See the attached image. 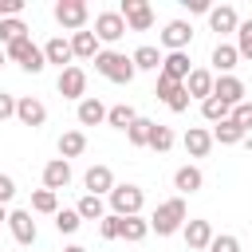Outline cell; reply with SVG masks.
Returning a JSON list of instances; mask_svg holds the SVG:
<instances>
[{
    "label": "cell",
    "mask_w": 252,
    "mask_h": 252,
    "mask_svg": "<svg viewBox=\"0 0 252 252\" xmlns=\"http://www.w3.org/2000/svg\"><path fill=\"white\" fill-rule=\"evenodd\" d=\"M185 197H169V201H161L158 209H154V217H150V232H158V236H173V232H181L185 228Z\"/></svg>",
    "instance_id": "6da1fadb"
},
{
    "label": "cell",
    "mask_w": 252,
    "mask_h": 252,
    "mask_svg": "<svg viewBox=\"0 0 252 252\" xmlns=\"http://www.w3.org/2000/svg\"><path fill=\"white\" fill-rule=\"evenodd\" d=\"M94 71L102 75V79H110V83H130L138 71H134V59L130 55H122V51H98L94 55Z\"/></svg>",
    "instance_id": "7a4b0ae2"
},
{
    "label": "cell",
    "mask_w": 252,
    "mask_h": 252,
    "mask_svg": "<svg viewBox=\"0 0 252 252\" xmlns=\"http://www.w3.org/2000/svg\"><path fill=\"white\" fill-rule=\"evenodd\" d=\"M106 201H110V213H114V217H142L146 193H142L138 185H114Z\"/></svg>",
    "instance_id": "3957f363"
},
{
    "label": "cell",
    "mask_w": 252,
    "mask_h": 252,
    "mask_svg": "<svg viewBox=\"0 0 252 252\" xmlns=\"http://www.w3.org/2000/svg\"><path fill=\"white\" fill-rule=\"evenodd\" d=\"M8 51V59H16L28 75H39L43 67H47V59H43V47H35L32 43V35H24V39H16L12 47H4Z\"/></svg>",
    "instance_id": "277c9868"
},
{
    "label": "cell",
    "mask_w": 252,
    "mask_h": 252,
    "mask_svg": "<svg viewBox=\"0 0 252 252\" xmlns=\"http://www.w3.org/2000/svg\"><path fill=\"white\" fill-rule=\"evenodd\" d=\"M87 16H91V12H87L83 0H59V4H55V20H59V28H71V35L87 28Z\"/></svg>",
    "instance_id": "5b68a950"
},
{
    "label": "cell",
    "mask_w": 252,
    "mask_h": 252,
    "mask_svg": "<svg viewBox=\"0 0 252 252\" xmlns=\"http://www.w3.org/2000/svg\"><path fill=\"white\" fill-rule=\"evenodd\" d=\"M122 20H126V28L130 32H150L154 28V8L146 4V0H122Z\"/></svg>",
    "instance_id": "8992f818"
},
{
    "label": "cell",
    "mask_w": 252,
    "mask_h": 252,
    "mask_svg": "<svg viewBox=\"0 0 252 252\" xmlns=\"http://www.w3.org/2000/svg\"><path fill=\"white\" fill-rule=\"evenodd\" d=\"M126 32H130V28H126V20H122V12H98V16H94V35H98V43H118Z\"/></svg>",
    "instance_id": "52a82bcc"
},
{
    "label": "cell",
    "mask_w": 252,
    "mask_h": 252,
    "mask_svg": "<svg viewBox=\"0 0 252 252\" xmlns=\"http://www.w3.org/2000/svg\"><path fill=\"white\" fill-rule=\"evenodd\" d=\"M55 87H59V94H63V98H79V102H83V98H87V71L71 63L67 71H59Z\"/></svg>",
    "instance_id": "ba28073f"
},
{
    "label": "cell",
    "mask_w": 252,
    "mask_h": 252,
    "mask_svg": "<svg viewBox=\"0 0 252 252\" xmlns=\"http://www.w3.org/2000/svg\"><path fill=\"white\" fill-rule=\"evenodd\" d=\"M189 43H193V24L169 20V24L161 28V47H165V51H185Z\"/></svg>",
    "instance_id": "9c48e42d"
},
{
    "label": "cell",
    "mask_w": 252,
    "mask_h": 252,
    "mask_svg": "<svg viewBox=\"0 0 252 252\" xmlns=\"http://www.w3.org/2000/svg\"><path fill=\"white\" fill-rule=\"evenodd\" d=\"M16 118L24 122V126H32V130H39L43 122H47V106L35 98V94H24V98H16Z\"/></svg>",
    "instance_id": "30bf717a"
},
{
    "label": "cell",
    "mask_w": 252,
    "mask_h": 252,
    "mask_svg": "<svg viewBox=\"0 0 252 252\" xmlns=\"http://www.w3.org/2000/svg\"><path fill=\"white\" fill-rule=\"evenodd\" d=\"M213 98H220L224 106H240V102H244V83H240L236 75H217Z\"/></svg>",
    "instance_id": "8fae6325"
},
{
    "label": "cell",
    "mask_w": 252,
    "mask_h": 252,
    "mask_svg": "<svg viewBox=\"0 0 252 252\" xmlns=\"http://www.w3.org/2000/svg\"><path fill=\"white\" fill-rule=\"evenodd\" d=\"M8 228H12V236H16V244H35V220H32V209H12V217H8Z\"/></svg>",
    "instance_id": "7c38bea8"
},
{
    "label": "cell",
    "mask_w": 252,
    "mask_h": 252,
    "mask_svg": "<svg viewBox=\"0 0 252 252\" xmlns=\"http://www.w3.org/2000/svg\"><path fill=\"white\" fill-rule=\"evenodd\" d=\"M185 244H189V252H209V244H213V224L209 220H185Z\"/></svg>",
    "instance_id": "4fadbf2b"
},
{
    "label": "cell",
    "mask_w": 252,
    "mask_h": 252,
    "mask_svg": "<svg viewBox=\"0 0 252 252\" xmlns=\"http://www.w3.org/2000/svg\"><path fill=\"white\" fill-rule=\"evenodd\" d=\"M67 185H71V161H63V158H51V161L43 165V189L59 193V189H67Z\"/></svg>",
    "instance_id": "5bb4252c"
},
{
    "label": "cell",
    "mask_w": 252,
    "mask_h": 252,
    "mask_svg": "<svg viewBox=\"0 0 252 252\" xmlns=\"http://www.w3.org/2000/svg\"><path fill=\"white\" fill-rule=\"evenodd\" d=\"M83 185H87V193H94V197H110V189H114L110 165H91V169L83 173Z\"/></svg>",
    "instance_id": "9a60e30c"
},
{
    "label": "cell",
    "mask_w": 252,
    "mask_h": 252,
    "mask_svg": "<svg viewBox=\"0 0 252 252\" xmlns=\"http://www.w3.org/2000/svg\"><path fill=\"white\" fill-rule=\"evenodd\" d=\"M213 83H217V75L213 71H205V67H193L189 71V79H185V91H189V98H213Z\"/></svg>",
    "instance_id": "2e32d148"
},
{
    "label": "cell",
    "mask_w": 252,
    "mask_h": 252,
    "mask_svg": "<svg viewBox=\"0 0 252 252\" xmlns=\"http://www.w3.org/2000/svg\"><path fill=\"white\" fill-rule=\"evenodd\" d=\"M43 59H47V63H59V71H67V67H71V59H75V51H71V39H63V35H51V39L43 43Z\"/></svg>",
    "instance_id": "e0dca14e"
},
{
    "label": "cell",
    "mask_w": 252,
    "mask_h": 252,
    "mask_svg": "<svg viewBox=\"0 0 252 252\" xmlns=\"http://www.w3.org/2000/svg\"><path fill=\"white\" fill-rule=\"evenodd\" d=\"M189 71H193V67H189V55H185V51H165L158 75H165V79H173V83H185Z\"/></svg>",
    "instance_id": "ac0fdd59"
},
{
    "label": "cell",
    "mask_w": 252,
    "mask_h": 252,
    "mask_svg": "<svg viewBox=\"0 0 252 252\" xmlns=\"http://www.w3.org/2000/svg\"><path fill=\"white\" fill-rule=\"evenodd\" d=\"M209 28L213 32H236L240 28V16H236V8L232 4H217V8H209Z\"/></svg>",
    "instance_id": "d6986e66"
},
{
    "label": "cell",
    "mask_w": 252,
    "mask_h": 252,
    "mask_svg": "<svg viewBox=\"0 0 252 252\" xmlns=\"http://www.w3.org/2000/svg\"><path fill=\"white\" fill-rule=\"evenodd\" d=\"M181 142H185L189 158H205V154L213 150V130H205V126H189Z\"/></svg>",
    "instance_id": "ffe728a7"
},
{
    "label": "cell",
    "mask_w": 252,
    "mask_h": 252,
    "mask_svg": "<svg viewBox=\"0 0 252 252\" xmlns=\"http://www.w3.org/2000/svg\"><path fill=\"white\" fill-rule=\"evenodd\" d=\"M75 118H79V126H98V122H106V106H102L94 94H87V98L79 102Z\"/></svg>",
    "instance_id": "44dd1931"
},
{
    "label": "cell",
    "mask_w": 252,
    "mask_h": 252,
    "mask_svg": "<svg viewBox=\"0 0 252 252\" xmlns=\"http://www.w3.org/2000/svg\"><path fill=\"white\" fill-rule=\"evenodd\" d=\"M201 185H205V173H201L197 165H181V169L173 173V189H177L181 197H185V193H197Z\"/></svg>",
    "instance_id": "7402d4cb"
},
{
    "label": "cell",
    "mask_w": 252,
    "mask_h": 252,
    "mask_svg": "<svg viewBox=\"0 0 252 252\" xmlns=\"http://www.w3.org/2000/svg\"><path fill=\"white\" fill-rule=\"evenodd\" d=\"M236 63H240L236 43H217V47H213V67H217V75H232Z\"/></svg>",
    "instance_id": "603a6c76"
},
{
    "label": "cell",
    "mask_w": 252,
    "mask_h": 252,
    "mask_svg": "<svg viewBox=\"0 0 252 252\" xmlns=\"http://www.w3.org/2000/svg\"><path fill=\"white\" fill-rule=\"evenodd\" d=\"M213 142H220V146H240V142H248V134L232 122V114L224 118V122H217L213 126Z\"/></svg>",
    "instance_id": "cb8c5ba5"
},
{
    "label": "cell",
    "mask_w": 252,
    "mask_h": 252,
    "mask_svg": "<svg viewBox=\"0 0 252 252\" xmlns=\"http://www.w3.org/2000/svg\"><path fill=\"white\" fill-rule=\"evenodd\" d=\"M130 59H134V71H161V59H165V55H161L154 43H142Z\"/></svg>",
    "instance_id": "d4e9b609"
},
{
    "label": "cell",
    "mask_w": 252,
    "mask_h": 252,
    "mask_svg": "<svg viewBox=\"0 0 252 252\" xmlns=\"http://www.w3.org/2000/svg\"><path fill=\"white\" fill-rule=\"evenodd\" d=\"M83 150H87V134H83V130H67V134H59V158H63V161L79 158Z\"/></svg>",
    "instance_id": "484cf974"
},
{
    "label": "cell",
    "mask_w": 252,
    "mask_h": 252,
    "mask_svg": "<svg viewBox=\"0 0 252 252\" xmlns=\"http://www.w3.org/2000/svg\"><path fill=\"white\" fill-rule=\"evenodd\" d=\"M71 51H75V59H94L98 55V35L94 32H75L71 35Z\"/></svg>",
    "instance_id": "4316f807"
},
{
    "label": "cell",
    "mask_w": 252,
    "mask_h": 252,
    "mask_svg": "<svg viewBox=\"0 0 252 252\" xmlns=\"http://www.w3.org/2000/svg\"><path fill=\"white\" fill-rule=\"evenodd\" d=\"M106 122H110L114 130H130V126L138 122V110H134L130 102H118V106H110V110H106Z\"/></svg>",
    "instance_id": "83f0119b"
},
{
    "label": "cell",
    "mask_w": 252,
    "mask_h": 252,
    "mask_svg": "<svg viewBox=\"0 0 252 252\" xmlns=\"http://www.w3.org/2000/svg\"><path fill=\"white\" fill-rule=\"evenodd\" d=\"M75 209H79L83 220H102V217H106V205H102V197H94V193H83Z\"/></svg>",
    "instance_id": "f1b7e54d"
},
{
    "label": "cell",
    "mask_w": 252,
    "mask_h": 252,
    "mask_svg": "<svg viewBox=\"0 0 252 252\" xmlns=\"http://www.w3.org/2000/svg\"><path fill=\"white\" fill-rule=\"evenodd\" d=\"M146 236H150V220H142V217H122V240L138 244V240H146Z\"/></svg>",
    "instance_id": "f546056e"
},
{
    "label": "cell",
    "mask_w": 252,
    "mask_h": 252,
    "mask_svg": "<svg viewBox=\"0 0 252 252\" xmlns=\"http://www.w3.org/2000/svg\"><path fill=\"white\" fill-rule=\"evenodd\" d=\"M24 35H28V24H24L20 16H16V20H0V43H4V47H12V43L24 39Z\"/></svg>",
    "instance_id": "4dcf8cb0"
},
{
    "label": "cell",
    "mask_w": 252,
    "mask_h": 252,
    "mask_svg": "<svg viewBox=\"0 0 252 252\" xmlns=\"http://www.w3.org/2000/svg\"><path fill=\"white\" fill-rule=\"evenodd\" d=\"M201 114H205V122L217 126V122H224V118L232 114V106H224L220 98H205V102H201Z\"/></svg>",
    "instance_id": "1f68e13d"
},
{
    "label": "cell",
    "mask_w": 252,
    "mask_h": 252,
    "mask_svg": "<svg viewBox=\"0 0 252 252\" xmlns=\"http://www.w3.org/2000/svg\"><path fill=\"white\" fill-rule=\"evenodd\" d=\"M150 150H158V154L173 150V130L161 126V122H154V130H150Z\"/></svg>",
    "instance_id": "d6a6232c"
},
{
    "label": "cell",
    "mask_w": 252,
    "mask_h": 252,
    "mask_svg": "<svg viewBox=\"0 0 252 252\" xmlns=\"http://www.w3.org/2000/svg\"><path fill=\"white\" fill-rule=\"evenodd\" d=\"M32 213H59V197L51 189H35L32 193Z\"/></svg>",
    "instance_id": "836d02e7"
},
{
    "label": "cell",
    "mask_w": 252,
    "mask_h": 252,
    "mask_svg": "<svg viewBox=\"0 0 252 252\" xmlns=\"http://www.w3.org/2000/svg\"><path fill=\"white\" fill-rule=\"evenodd\" d=\"M79 224H83L79 209H59V213H55V228H59V232L71 236V232H79Z\"/></svg>",
    "instance_id": "e575fe53"
},
{
    "label": "cell",
    "mask_w": 252,
    "mask_h": 252,
    "mask_svg": "<svg viewBox=\"0 0 252 252\" xmlns=\"http://www.w3.org/2000/svg\"><path fill=\"white\" fill-rule=\"evenodd\" d=\"M150 130H154V122H150V118H138V122L126 130L130 146H150Z\"/></svg>",
    "instance_id": "d590c367"
},
{
    "label": "cell",
    "mask_w": 252,
    "mask_h": 252,
    "mask_svg": "<svg viewBox=\"0 0 252 252\" xmlns=\"http://www.w3.org/2000/svg\"><path fill=\"white\" fill-rule=\"evenodd\" d=\"M236 51H240V59H252V20H244L236 28Z\"/></svg>",
    "instance_id": "8d00e7d4"
},
{
    "label": "cell",
    "mask_w": 252,
    "mask_h": 252,
    "mask_svg": "<svg viewBox=\"0 0 252 252\" xmlns=\"http://www.w3.org/2000/svg\"><path fill=\"white\" fill-rule=\"evenodd\" d=\"M98 232H102V240H118V236H122V217L106 213V217L98 220Z\"/></svg>",
    "instance_id": "74e56055"
},
{
    "label": "cell",
    "mask_w": 252,
    "mask_h": 252,
    "mask_svg": "<svg viewBox=\"0 0 252 252\" xmlns=\"http://www.w3.org/2000/svg\"><path fill=\"white\" fill-rule=\"evenodd\" d=\"M232 122H236V126H240L244 134L252 130V102H248V98H244L240 106H232Z\"/></svg>",
    "instance_id": "f35d334b"
},
{
    "label": "cell",
    "mask_w": 252,
    "mask_h": 252,
    "mask_svg": "<svg viewBox=\"0 0 252 252\" xmlns=\"http://www.w3.org/2000/svg\"><path fill=\"white\" fill-rule=\"evenodd\" d=\"M209 252H240V240H236L232 232H220V236H213Z\"/></svg>",
    "instance_id": "ab89813d"
},
{
    "label": "cell",
    "mask_w": 252,
    "mask_h": 252,
    "mask_svg": "<svg viewBox=\"0 0 252 252\" xmlns=\"http://www.w3.org/2000/svg\"><path fill=\"white\" fill-rule=\"evenodd\" d=\"M165 106H169L173 114H181V110H189V91H185V87H177V91H173V94L165 98Z\"/></svg>",
    "instance_id": "60d3db41"
},
{
    "label": "cell",
    "mask_w": 252,
    "mask_h": 252,
    "mask_svg": "<svg viewBox=\"0 0 252 252\" xmlns=\"http://www.w3.org/2000/svg\"><path fill=\"white\" fill-rule=\"evenodd\" d=\"M24 12V0H0V20H16Z\"/></svg>",
    "instance_id": "b9f144b4"
},
{
    "label": "cell",
    "mask_w": 252,
    "mask_h": 252,
    "mask_svg": "<svg viewBox=\"0 0 252 252\" xmlns=\"http://www.w3.org/2000/svg\"><path fill=\"white\" fill-rule=\"evenodd\" d=\"M8 118H16V98L0 91V122H8Z\"/></svg>",
    "instance_id": "7bdbcfd3"
},
{
    "label": "cell",
    "mask_w": 252,
    "mask_h": 252,
    "mask_svg": "<svg viewBox=\"0 0 252 252\" xmlns=\"http://www.w3.org/2000/svg\"><path fill=\"white\" fill-rule=\"evenodd\" d=\"M12 197H16V181H12L8 173H0V205H8Z\"/></svg>",
    "instance_id": "ee69618b"
},
{
    "label": "cell",
    "mask_w": 252,
    "mask_h": 252,
    "mask_svg": "<svg viewBox=\"0 0 252 252\" xmlns=\"http://www.w3.org/2000/svg\"><path fill=\"white\" fill-rule=\"evenodd\" d=\"M181 4H185L189 12H205V16H209V0H181Z\"/></svg>",
    "instance_id": "f6af8a7d"
},
{
    "label": "cell",
    "mask_w": 252,
    "mask_h": 252,
    "mask_svg": "<svg viewBox=\"0 0 252 252\" xmlns=\"http://www.w3.org/2000/svg\"><path fill=\"white\" fill-rule=\"evenodd\" d=\"M8 217H12V213H8L4 205H0V224H8Z\"/></svg>",
    "instance_id": "bcb514c9"
},
{
    "label": "cell",
    "mask_w": 252,
    "mask_h": 252,
    "mask_svg": "<svg viewBox=\"0 0 252 252\" xmlns=\"http://www.w3.org/2000/svg\"><path fill=\"white\" fill-rule=\"evenodd\" d=\"M63 252H87V248H83V244H67Z\"/></svg>",
    "instance_id": "7dc6e473"
},
{
    "label": "cell",
    "mask_w": 252,
    "mask_h": 252,
    "mask_svg": "<svg viewBox=\"0 0 252 252\" xmlns=\"http://www.w3.org/2000/svg\"><path fill=\"white\" fill-rule=\"evenodd\" d=\"M4 63H8V51H4V47H0V67H4Z\"/></svg>",
    "instance_id": "c3c4849f"
}]
</instances>
